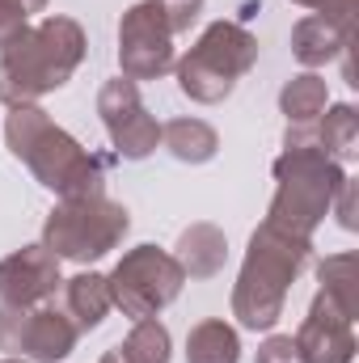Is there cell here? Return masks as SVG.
<instances>
[{
  "label": "cell",
  "mask_w": 359,
  "mask_h": 363,
  "mask_svg": "<svg viewBox=\"0 0 359 363\" xmlns=\"http://www.w3.org/2000/svg\"><path fill=\"white\" fill-rule=\"evenodd\" d=\"M85 60V30L72 17H43L26 26L0 55V101L34 106L43 93L68 85V77Z\"/></svg>",
  "instance_id": "6da1fadb"
},
{
  "label": "cell",
  "mask_w": 359,
  "mask_h": 363,
  "mask_svg": "<svg viewBox=\"0 0 359 363\" xmlns=\"http://www.w3.org/2000/svg\"><path fill=\"white\" fill-rule=\"evenodd\" d=\"M4 140L17 161L30 165V174L55 190L60 199H85L97 194L106 182V161L81 148L64 127H55L38 106H9Z\"/></svg>",
  "instance_id": "7a4b0ae2"
},
{
  "label": "cell",
  "mask_w": 359,
  "mask_h": 363,
  "mask_svg": "<svg viewBox=\"0 0 359 363\" xmlns=\"http://www.w3.org/2000/svg\"><path fill=\"white\" fill-rule=\"evenodd\" d=\"M309 250H313V241L292 237V233H283L275 224H263L250 237L245 267H241V279L233 287V317L245 330H270L283 317L287 287L304 271Z\"/></svg>",
  "instance_id": "3957f363"
},
{
  "label": "cell",
  "mask_w": 359,
  "mask_h": 363,
  "mask_svg": "<svg viewBox=\"0 0 359 363\" xmlns=\"http://www.w3.org/2000/svg\"><path fill=\"white\" fill-rule=\"evenodd\" d=\"M275 182L279 186H275V199H270L267 224L313 241V228L326 220V211L338 199L347 174L317 144H300V148H287L275 161Z\"/></svg>",
  "instance_id": "277c9868"
},
{
  "label": "cell",
  "mask_w": 359,
  "mask_h": 363,
  "mask_svg": "<svg viewBox=\"0 0 359 363\" xmlns=\"http://www.w3.org/2000/svg\"><path fill=\"white\" fill-rule=\"evenodd\" d=\"M258 64V38L237 21H211L178 60V89L190 101L216 106Z\"/></svg>",
  "instance_id": "5b68a950"
},
{
  "label": "cell",
  "mask_w": 359,
  "mask_h": 363,
  "mask_svg": "<svg viewBox=\"0 0 359 363\" xmlns=\"http://www.w3.org/2000/svg\"><path fill=\"white\" fill-rule=\"evenodd\" d=\"M131 228V216L123 203L106 199L101 190L85 194V199H64L47 224H43V245L55 254V258H68V262H93L101 254H110L123 233Z\"/></svg>",
  "instance_id": "8992f818"
},
{
  "label": "cell",
  "mask_w": 359,
  "mask_h": 363,
  "mask_svg": "<svg viewBox=\"0 0 359 363\" xmlns=\"http://www.w3.org/2000/svg\"><path fill=\"white\" fill-rule=\"evenodd\" d=\"M106 283H110V304H118L123 317L144 321L178 300L186 271L178 267L174 254H165L157 245H136L131 254H123V262L114 267Z\"/></svg>",
  "instance_id": "52a82bcc"
},
{
  "label": "cell",
  "mask_w": 359,
  "mask_h": 363,
  "mask_svg": "<svg viewBox=\"0 0 359 363\" xmlns=\"http://www.w3.org/2000/svg\"><path fill=\"white\" fill-rule=\"evenodd\" d=\"M118 68L127 81H157L174 68V30L161 0H140L123 13Z\"/></svg>",
  "instance_id": "ba28073f"
},
{
  "label": "cell",
  "mask_w": 359,
  "mask_h": 363,
  "mask_svg": "<svg viewBox=\"0 0 359 363\" xmlns=\"http://www.w3.org/2000/svg\"><path fill=\"white\" fill-rule=\"evenodd\" d=\"M97 114H101V123H106V131H110L123 161H144V157L157 152L161 123L144 110L136 81H127V77L106 81L101 93H97Z\"/></svg>",
  "instance_id": "9c48e42d"
},
{
  "label": "cell",
  "mask_w": 359,
  "mask_h": 363,
  "mask_svg": "<svg viewBox=\"0 0 359 363\" xmlns=\"http://www.w3.org/2000/svg\"><path fill=\"white\" fill-rule=\"evenodd\" d=\"M60 258L47 245H26L0 262V304L13 308H34L55 296L60 287Z\"/></svg>",
  "instance_id": "30bf717a"
},
{
  "label": "cell",
  "mask_w": 359,
  "mask_h": 363,
  "mask_svg": "<svg viewBox=\"0 0 359 363\" xmlns=\"http://www.w3.org/2000/svg\"><path fill=\"white\" fill-rule=\"evenodd\" d=\"M351 325L355 321L343 317L317 291V300H313V308H309V317H304V325L296 334V347H300L304 363H351L355 359V330Z\"/></svg>",
  "instance_id": "8fae6325"
},
{
  "label": "cell",
  "mask_w": 359,
  "mask_h": 363,
  "mask_svg": "<svg viewBox=\"0 0 359 363\" xmlns=\"http://www.w3.org/2000/svg\"><path fill=\"white\" fill-rule=\"evenodd\" d=\"M81 330L72 325L68 313H55V308H26V321H21V347L17 355H30L34 363H55L68 359L72 347H77Z\"/></svg>",
  "instance_id": "7c38bea8"
},
{
  "label": "cell",
  "mask_w": 359,
  "mask_h": 363,
  "mask_svg": "<svg viewBox=\"0 0 359 363\" xmlns=\"http://www.w3.org/2000/svg\"><path fill=\"white\" fill-rule=\"evenodd\" d=\"M351 43V26L334 21V17H321V13H309L296 21L292 30V55L304 64V68H321L330 64L334 55H343Z\"/></svg>",
  "instance_id": "4fadbf2b"
},
{
  "label": "cell",
  "mask_w": 359,
  "mask_h": 363,
  "mask_svg": "<svg viewBox=\"0 0 359 363\" xmlns=\"http://www.w3.org/2000/svg\"><path fill=\"white\" fill-rule=\"evenodd\" d=\"M224 254H228V241H224V233L216 224H190L178 237V254L174 258H178V267L190 279H211L224 267Z\"/></svg>",
  "instance_id": "5bb4252c"
},
{
  "label": "cell",
  "mask_w": 359,
  "mask_h": 363,
  "mask_svg": "<svg viewBox=\"0 0 359 363\" xmlns=\"http://www.w3.org/2000/svg\"><path fill=\"white\" fill-rule=\"evenodd\" d=\"M64 308H68V317H72L77 330L101 325L106 313L114 308V304H110V283H106V274H93V271L72 274V279L64 283Z\"/></svg>",
  "instance_id": "9a60e30c"
},
{
  "label": "cell",
  "mask_w": 359,
  "mask_h": 363,
  "mask_svg": "<svg viewBox=\"0 0 359 363\" xmlns=\"http://www.w3.org/2000/svg\"><path fill=\"white\" fill-rule=\"evenodd\" d=\"M317 279H321V296L343 317L355 321V313H359V254H334V258H326Z\"/></svg>",
  "instance_id": "2e32d148"
},
{
  "label": "cell",
  "mask_w": 359,
  "mask_h": 363,
  "mask_svg": "<svg viewBox=\"0 0 359 363\" xmlns=\"http://www.w3.org/2000/svg\"><path fill=\"white\" fill-rule=\"evenodd\" d=\"M326 101H330L326 81L313 77V72L292 77V81L283 85V93H279V110L287 114V127H313V123L326 114Z\"/></svg>",
  "instance_id": "e0dca14e"
},
{
  "label": "cell",
  "mask_w": 359,
  "mask_h": 363,
  "mask_svg": "<svg viewBox=\"0 0 359 363\" xmlns=\"http://www.w3.org/2000/svg\"><path fill=\"white\" fill-rule=\"evenodd\" d=\"M161 140H165V148L186 161V165H203V161H211L216 157V148H220V135L203 123V118H174V123H165L161 127Z\"/></svg>",
  "instance_id": "ac0fdd59"
},
{
  "label": "cell",
  "mask_w": 359,
  "mask_h": 363,
  "mask_svg": "<svg viewBox=\"0 0 359 363\" xmlns=\"http://www.w3.org/2000/svg\"><path fill=\"white\" fill-rule=\"evenodd\" d=\"M241 342L237 330L224 321H199L186 338V363H237Z\"/></svg>",
  "instance_id": "d6986e66"
},
{
  "label": "cell",
  "mask_w": 359,
  "mask_h": 363,
  "mask_svg": "<svg viewBox=\"0 0 359 363\" xmlns=\"http://www.w3.org/2000/svg\"><path fill=\"white\" fill-rule=\"evenodd\" d=\"M313 135H317V148L334 161H347L355 157V144H359V114L355 106H334L330 114H321L313 123Z\"/></svg>",
  "instance_id": "ffe728a7"
},
{
  "label": "cell",
  "mask_w": 359,
  "mask_h": 363,
  "mask_svg": "<svg viewBox=\"0 0 359 363\" xmlns=\"http://www.w3.org/2000/svg\"><path fill=\"white\" fill-rule=\"evenodd\" d=\"M118 347L131 355V363H170V330L157 317H144L131 325L127 342H118Z\"/></svg>",
  "instance_id": "44dd1931"
},
{
  "label": "cell",
  "mask_w": 359,
  "mask_h": 363,
  "mask_svg": "<svg viewBox=\"0 0 359 363\" xmlns=\"http://www.w3.org/2000/svg\"><path fill=\"white\" fill-rule=\"evenodd\" d=\"M254 363H304L300 355V347H296V338H287V334H275L263 342V351H258V359Z\"/></svg>",
  "instance_id": "7402d4cb"
},
{
  "label": "cell",
  "mask_w": 359,
  "mask_h": 363,
  "mask_svg": "<svg viewBox=\"0 0 359 363\" xmlns=\"http://www.w3.org/2000/svg\"><path fill=\"white\" fill-rule=\"evenodd\" d=\"M26 26H30V13L21 4H13V0H0V47L13 43Z\"/></svg>",
  "instance_id": "603a6c76"
},
{
  "label": "cell",
  "mask_w": 359,
  "mask_h": 363,
  "mask_svg": "<svg viewBox=\"0 0 359 363\" xmlns=\"http://www.w3.org/2000/svg\"><path fill=\"white\" fill-rule=\"evenodd\" d=\"M296 4H304V9H313V13H321V17H334V21L351 26V4H355V0H296Z\"/></svg>",
  "instance_id": "cb8c5ba5"
},
{
  "label": "cell",
  "mask_w": 359,
  "mask_h": 363,
  "mask_svg": "<svg viewBox=\"0 0 359 363\" xmlns=\"http://www.w3.org/2000/svg\"><path fill=\"white\" fill-rule=\"evenodd\" d=\"M343 207H338V220H343V228H355V182H343Z\"/></svg>",
  "instance_id": "d4e9b609"
},
{
  "label": "cell",
  "mask_w": 359,
  "mask_h": 363,
  "mask_svg": "<svg viewBox=\"0 0 359 363\" xmlns=\"http://www.w3.org/2000/svg\"><path fill=\"white\" fill-rule=\"evenodd\" d=\"M97 363H131V355H127L123 347H110V351H106V355H101Z\"/></svg>",
  "instance_id": "484cf974"
},
{
  "label": "cell",
  "mask_w": 359,
  "mask_h": 363,
  "mask_svg": "<svg viewBox=\"0 0 359 363\" xmlns=\"http://www.w3.org/2000/svg\"><path fill=\"white\" fill-rule=\"evenodd\" d=\"M13 4H21L26 13H43L47 9V0H13Z\"/></svg>",
  "instance_id": "4316f807"
},
{
  "label": "cell",
  "mask_w": 359,
  "mask_h": 363,
  "mask_svg": "<svg viewBox=\"0 0 359 363\" xmlns=\"http://www.w3.org/2000/svg\"><path fill=\"white\" fill-rule=\"evenodd\" d=\"M0 363H21V359H0Z\"/></svg>",
  "instance_id": "83f0119b"
}]
</instances>
